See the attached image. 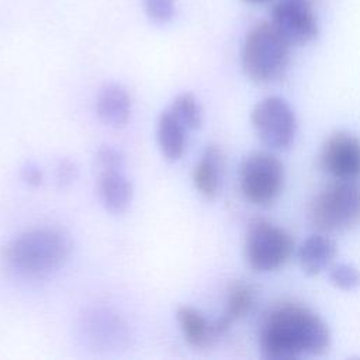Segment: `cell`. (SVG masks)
Here are the masks:
<instances>
[{
	"instance_id": "18",
	"label": "cell",
	"mask_w": 360,
	"mask_h": 360,
	"mask_svg": "<svg viewBox=\"0 0 360 360\" xmlns=\"http://www.w3.org/2000/svg\"><path fill=\"white\" fill-rule=\"evenodd\" d=\"M169 108L186 125L188 131L198 129L201 127V107L198 104V100L191 93H181L176 96Z\"/></svg>"
},
{
	"instance_id": "3",
	"label": "cell",
	"mask_w": 360,
	"mask_h": 360,
	"mask_svg": "<svg viewBox=\"0 0 360 360\" xmlns=\"http://www.w3.org/2000/svg\"><path fill=\"white\" fill-rule=\"evenodd\" d=\"M290 56L291 45L270 21L253 25L242 44V69L255 83L264 84L280 79L290 65Z\"/></svg>"
},
{
	"instance_id": "8",
	"label": "cell",
	"mask_w": 360,
	"mask_h": 360,
	"mask_svg": "<svg viewBox=\"0 0 360 360\" xmlns=\"http://www.w3.org/2000/svg\"><path fill=\"white\" fill-rule=\"evenodd\" d=\"M79 336L84 345L96 350H117L129 342V329L125 321L105 308H91L83 312L77 323Z\"/></svg>"
},
{
	"instance_id": "13",
	"label": "cell",
	"mask_w": 360,
	"mask_h": 360,
	"mask_svg": "<svg viewBox=\"0 0 360 360\" xmlns=\"http://www.w3.org/2000/svg\"><path fill=\"white\" fill-rule=\"evenodd\" d=\"M336 252V243L329 236L314 233L300 245L297 259L305 274L316 276L332 266Z\"/></svg>"
},
{
	"instance_id": "5",
	"label": "cell",
	"mask_w": 360,
	"mask_h": 360,
	"mask_svg": "<svg viewBox=\"0 0 360 360\" xmlns=\"http://www.w3.org/2000/svg\"><path fill=\"white\" fill-rule=\"evenodd\" d=\"M294 252L292 236L281 226L255 218L245 233L243 255L248 266L259 273L276 271L283 267Z\"/></svg>"
},
{
	"instance_id": "14",
	"label": "cell",
	"mask_w": 360,
	"mask_h": 360,
	"mask_svg": "<svg viewBox=\"0 0 360 360\" xmlns=\"http://www.w3.org/2000/svg\"><path fill=\"white\" fill-rule=\"evenodd\" d=\"M97 188L103 205L112 214L124 212L131 204L132 184L122 169L100 170Z\"/></svg>"
},
{
	"instance_id": "9",
	"label": "cell",
	"mask_w": 360,
	"mask_h": 360,
	"mask_svg": "<svg viewBox=\"0 0 360 360\" xmlns=\"http://www.w3.org/2000/svg\"><path fill=\"white\" fill-rule=\"evenodd\" d=\"M270 22L291 46L307 45L318 35V20L307 0L277 1Z\"/></svg>"
},
{
	"instance_id": "19",
	"label": "cell",
	"mask_w": 360,
	"mask_h": 360,
	"mask_svg": "<svg viewBox=\"0 0 360 360\" xmlns=\"http://www.w3.org/2000/svg\"><path fill=\"white\" fill-rule=\"evenodd\" d=\"M329 281L340 290H354L360 287V270L347 263H338L329 267Z\"/></svg>"
},
{
	"instance_id": "22",
	"label": "cell",
	"mask_w": 360,
	"mask_h": 360,
	"mask_svg": "<svg viewBox=\"0 0 360 360\" xmlns=\"http://www.w3.org/2000/svg\"><path fill=\"white\" fill-rule=\"evenodd\" d=\"M77 177V167L69 159H60L55 167V179L59 187L70 186Z\"/></svg>"
},
{
	"instance_id": "7",
	"label": "cell",
	"mask_w": 360,
	"mask_h": 360,
	"mask_svg": "<svg viewBox=\"0 0 360 360\" xmlns=\"http://www.w3.org/2000/svg\"><path fill=\"white\" fill-rule=\"evenodd\" d=\"M257 138L270 149L291 146L297 134V117L291 105L278 96L260 100L250 114Z\"/></svg>"
},
{
	"instance_id": "6",
	"label": "cell",
	"mask_w": 360,
	"mask_h": 360,
	"mask_svg": "<svg viewBox=\"0 0 360 360\" xmlns=\"http://www.w3.org/2000/svg\"><path fill=\"white\" fill-rule=\"evenodd\" d=\"M284 180V165L271 152H252L239 166L240 191L255 205L273 204L283 191Z\"/></svg>"
},
{
	"instance_id": "16",
	"label": "cell",
	"mask_w": 360,
	"mask_h": 360,
	"mask_svg": "<svg viewBox=\"0 0 360 360\" xmlns=\"http://www.w3.org/2000/svg\"><path fill=\"white\" fill-rule=\"evenodd\" d=\"M187 132L186 125L170 108L160 112L156 122V141L166 160L176 162L183 156L187 143Z\"/></svg>"
},
{
	"instance_id": "15",
	"label": "cell",
	"mask_w": 360,
	"mask_h": 360,
	"mask_svg": "<svg viewBox=\"0 0 360 360\" xmlns=\"http://www.w3.org/2000/svg\"><path fill=\"white\" fill-rule=\"evenodd\" d=\"M176 319L184 339L193 347H208L219 339L214 319H208L198 309L190 305L179 307L176 311Z\"/></svg>"
},
{
	"instance_id": "1",
	"label": "cell",
	"mask_w": 360,
	"mask_h": 360,
	"mask_svg": "<svg viewBox=\"0 0 360 360\" xmlns=\"http://www.w3.org/2000/svg\"><path fill=\"white\" fill-rule=\"evenodd\" d=\"M257 345L260 354L270 360L316 356L328 350L330 332L326 322L309 307L281 302L262 318Z\"/></svg>"
},
{
	"instance_id": "17",
	"label": "cell",
	"mask_w": 360,
	"mask_h": 360,
	"mask_svg": "<svg viewBox=\"0 0 360 360\" xmlns=\"http://www.w3.org/2000/svg\"><path fill=\"white\" fill-rule=\"evenodd\" d=\"M255 300L256 294L250 284L245 281H236L231 285L226 295L225 309L218 318L214 319L215 328L221 338L229 330L235 321L243 318L252 311Z\"/></svg>"
},
{
	"instance_id": "21",
	"label": "cell",
	"mask_w": 360,
	"mask_h": 360,
	"mask_svg": "<svg viewBox=\"0 0 360 360\" xmlns=\"http://www.w3.org/2000/svg\"><path fill=\"white\" fill-rule=\"evenodd\" d=\"M97 166L100 170L110 169H124V156L122 153L110 145H103L96 153Z\"/></svg>"
},
{
	"instance_id": "24",
	"label": "cell",
	"mask_w": 360,
	"mask_h": 360,
	"mask_svg": "<svg viewBox=\"0 0 360 360\" xmlns=\"http://www.w3.org/2000/svg\"><path fill=\"white\" fill-rule=\"evenodd\" d=\"M245 1H248V3H253V4H257V3H264V1H267V0H245Z\"/></svg>"
},
{
	"instance_id": "12",
	"label": "cell",
	"mask_w": 360,
	"mask_h": 360,
	"mask_svg": "<svg viewBox=\"0 0 360 360\" xmlns=\"http://www.w3.org/2000/svg\"><path fill=\"white\" fill-rule=\"evenodd\" d=\"M225 159L221 148L207 145L193 170V184L205 198H215L224 179Z\"/></svg>"
},
{
	"instance_id": "23",
	"label": "cell",
	"mask_w": 360,
	"mask_h": 360,
	"mask_svg": "<svg viewBox=\"0 0 360 360\" xmlns=\"http://www.w3.org/2000/svg\"><path fill=\"white\" fill-rule=\"evenodd\" d=\"M20 176L28 186H32V187H38L42 183V177H44L41 167L34 162H25L21 166Z\"/></svg>"
},
{
	"instance_id": "10",
	"label": "cell",
	"mask_w": 360,
	"mask_h": 360,
	"mask_svg": "<svg viewBox=\"0 0 360 360\" xmlns=\"http://www.w3.org/2000/svg\"><path fill=\"white\" fill-rule=\"evenodd\" d=\"M319 165L335 180L356 181L360 179V138L346 131L330 134L321 148Z\"/></svg>"
},
{
	"instance_id": "11",
	"label": "cell",
	"mask_w": 360,
	"mask_h": 360,
	"mask_svg": "<svg viewBox=\"0 0 360 360\" xmlns=\"http://www.w3.org/2000/svg\"><path fill=\"white\" fill-rule=\"evenodd\" d=\"M96 112L100 121L108 127H125L132 112V103L128 91L117 83L104 84L96 97Z\"/></svg>"
},
{
	"instance_id": "2",
	"label": "cell",
	"mask_w": 360,
	"mask_h": 360,
	"mask_svg": "<svg viewBox=\"0 0 360 360\" xmlns=\"http://www.w3.org/2000/svg\"><path fill=\"white\" fill-rule=\"evenodd\" d=\"M70 255L69 238L58 229L39 228L11 239L1 249V260L15 274L42 278L59 270Z\"/></svg>"
},
{
	"instance_id": "4",
	"label": "cell",
	"mask_w": 360,
	"mask_h": 360,
	"mask_svg": "<svg viewBox=\"0 0 360 360\" xmlns=\"http://www.w3.org/2000/svg\"><path fill=\"white\" fill-rule=\"evenodd\" d=\"M308 217L321 232L347 231L360 225V183L336 180L323 187L311 200Z\"/></svg>"
},
{
	"instance_id": "20",
	"label": "cell",
	"mask_w": 360,
	"mask_h": 360,
	"mask_svg": "<svg viewBox=\"0 0 360 360\" xmlns=\"http://www.w3.org/2000/svg\"><path fill=\"white\" fill-rule=\"evenodd\" d=\"M148 18L155 24H166L173 20L176 13L174 0H143Z\"/></svg>"
}]
</instances>
